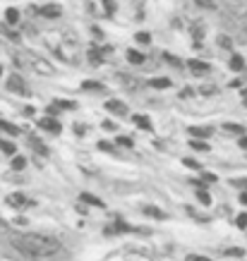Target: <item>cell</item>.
Listing matches in <instances>:
<instances>
[{"label": "cell", "instance_id": "obj_13", "mask_svg": "<svg viewBox=\"0 0 247 261\" xmlns=\"http://www.w3.org/2000/svg\"><path fill=\"white\" fill-rule=\"evenodd\" d=\"M144 213L152 216V218H156V221H166V218H168V216H166L161 208H156V206H144Z\"/></svg>", "mask_w": 247, "mask_h": 261}, {"label": "cell", "instance_id": "obj_22", "mask_svg": "<svg viewBox=\"0 0 247 261\" xmlns=\"http://www.w3.org/2000/svg\"><path fill=\"white\" fill-rule=\"evenodd\" d=\"M199 7H204V10H216L218 5H216V0H194Z\"/></svg>", "mask_w": 247, "mask_h": 261}, {"label": "cell", "instance_id": "obj_37", "mask_svg": "<svg viewBox=\"0 0 247 261\" xmlns=\"http://www.w3.org/2000/svg\"><path fill=\"white\" fill-rule=\"evenodd\" d=\"M218 46H221V48H230V38L228 36H218Z\"/></svg>", "mask_w": 247, "mask_h": 261}, {"label": "cell", "instance_id": "obj_20", "mask_svg": "<svg viewBox=\"0 0 247 261\" xmlns=\"http://www.w3.org/2000/svg\"><path fill=\"white\" fill-rule=\"evenodd\" d=\"M0 130L7 132V134H12V137H17V134H19V127L10 125V122H5V120H0Z\"/></svg>", "mask_w": 247, "mask_h": 261}, {"label": "cell", "instance_id": "obj_45", "mask_svg": "<svg viewBox=\"0 0 247 261\" xmlns=\"http://www.w3.org/2000/svg\"><path fill=\"white\" fill-rule=\"evenodd\" d=\"M214 91H216L214 87H202V93H214Z\"/></svg>", "mask_w": 247, "mask_h": 261}, {"label": "cell", "instance_id": "obj_17", "mask_svg": "<svg viewBox=\"0 0 247 261\" xmlns=\"http://www.w3.org/2000/svg\"><path fill=\"white\" fill-rule=\"evenodd\" d=\"M230 70L243 72V70H245V60H243L240 56H233V58H230Z\"/></svg>", "mask_w": 247, "mask_h": 261}, {"label": "cell", "instance_id": "obj_3", "mask_svg": "<svg viewBox=\"0 0 247 261\" xmlns=\"http://www.w3.org/2000/svg\"><path fill=\"white\" fill-rule=\"evenodd\" d=\"M56 56L65 62H70V65H77L79 62V48L72 43H60V46H56Z\"/></svg>", "mask_w": 247, "mask_h": 261}, {"label": "cell", "instance_id": "obj_26", "mask_svg": "<svg viewBox=\"0 0 247 261\" xmlns=\"http://www.w3.org/2000/svg\"><path fill=\"white\" fill-rule=\"evenodd\" d=\"M192 34H194V38L199 41V38L204 36V24H202V22H197V24H194V29H192Z\"/></svg>", "mask_w": 247, "mask_h": 261}, {"label": "cell", "instance_id": "obj_32", "mask_svg": "<svg viewBox=\"0 0 247 261\" xmlns=\"http://www.w3.org/2000/svg\"><path fill=\"white\" fill-rule=\"evenodd\" d=\"M233 185L240 187V189H245V192H247V177H238V180H233Z\"/></svg>", "mask_w": 247, "mask_h": 261}, {"label": "cell", "instance_id": "obj_12", "mask_svg": "<svg viewBox=\"0 0 247 261\" xmlns=\"http://www.w3.org/2000/svg\"><path fill=\"white\" fill-rule=\"evenodd\" d=\"M38 125H41L43 130L53 132V134H60V125H58V122H56V120H53V117H43V120H41Z\"/></svg>", "mask_w": 247, "mask_h": 261}, {"label": "cell", "instance_id": "obj_34", "mask_svg": "<svg viewBox=\"0 0 247 261\" xmlns=\"http://www.w3.org/2000/svg\"><path fill=\"white\" fill-rule=\"evenodd\" d=\"M183 163H185V166H187V168H192V170H197V168H199V163H197V161H194V158H185V161H183Z\"/></svg>", "mask_w": 247, "mask_h": 261}, {"label": "cell", "instance_id": "obj_1", "mask_svg": "<svg viewBox=\"0 0 247 261\" xmlns=\"http://www.w3.org/2000/svg\"><path fill=\"white\" fill-rule=\"evenodd\" d=\"M12 244L17 247L22 254L31 257V259H46V257H53L60 242L56 237H48V235H38V232H27V235H15Z\"/></svg>", "mask_w": 247, "mask_h": 261}, {"label": "cell", "instance_id": "obj_10", "mask_svg": "<svg viewBox=\"0 0 247 261\" xmlns=\"http://www.w3.org/2000/svg\"><path fill=\"white\" fill-rule=\"evenodd\" d=\"M190 137L192 139H207V137H211V127H190Z\"/></svg>", "mask_w": 247, "mask_h": 261}, {"label": "cell", "instance_id": "obj_9", "mask_svg": "<svg viewBox=\"0 0 247 261\" xmlns=\"http://www.w3.org/2000/svg\"><path fill=\"white\" fill-rule=\"evenodd\" d=\"M187 65H190V70L194 72V75H207V72H209V65L202 62V60H190Z\"/></svg>", "mask_w": 247, "mask_h": 261}, {"label": "cell", "instance_id": "obj_36", "mask_svg": "<svg viewBox=\"0 0 247 261\" xmlns=\"http://www.w3.org/2000/svg\"><path fill=\"white\" fill-rule=\"evenodd\" d=\"M163 58H166V62H173L175 67H180V60H178V58H175V56H171V53H166V56H163Z\"/></svg>", "mask_w": 247, "mask_h": 261}, {"label": "cell", "instance_id": "obj_42", "mask_svg": "<svg viewBox=\"0 0 247 261\" xmlns=\"http://www.w3.org/2000/svg\"><path fill=\"white\" fill-rule=\"evenodd\" d=\"M204 180H207V182H216V175H214V173H204Z\"/></svg>", "mask_w": 247, "mask_h": 261}, {"label": "cell", "instance_id": "obj_19", "mask_svg": "<svg viewBox=\"0 0 247 261\" xmlns=\"http://www.w3.org/2000/svg\"><path fill=\"white\" fill-rule=\"evenodd\" d=\"M127 60H130L132 65H142V62H144V56H142L139 51H127Z\"/></svg>", "mask_w": 247, "mask_h": 261}, {"label": "cell", "instance_id": "obj_39", "mask_svg": "<svg viewBox=\"0 0 247 261\" xmlns=\"http://www.w3.org/2000/svg\"><path fill=\"white\" fill-rule=\"evenodd\" d=\"M84 89H101L98 82H84Z\"/></svg>", "mask_w": 247, "mask_h": 261}, {"label": "cell", "instance_id": "obj_38", "mask_svg": "<svg viewBox=\"0 0 247 261\" xmlns=\"http://www.w3.org/2000/svg\"><path fill=\"white\" fill-rule=\"evenodd\" d=\"M118 144H120V146H132V139H127V137H118Z\"/></svg>", "mask_w": 247, "mask_h": 261}, {"label": "cell", "instance_id": "obj_11", "mask_svg": "<svg viewBox=\"0 0 247 261\" xmlns=\"http://www.w3.org/2000/svg\"><path fill=\"white\" fill-rule=\"evenodd\" d=\"M173 82L168 79V77H154V79H149V87H154V89H168Z\"/></svg>", "mask_w": 247, "mask_h": 261}, {"label": "cell", "instance_id": "obj_7", "mask_svg": "<svg viewBox=\"0 0 247 261\" xmlns=\"http://www.w3.org/2000/svg\"><path fill=\"white\" fill-rule=\"evenodd\" d=\"M221 130L226 132V134H233V137H243V134H245V127L238 125V122H223Z\"/></svg>", "mask_w": 247, "mask_h": 261}, {"label": "cell", "instance_id": "obj_40", "mask_svg": "<svg viewBox=\"0 0 247 261\" xmlns=\"http://www.w3.org/2000/svg\"><path fill=\"white\" fill-rule=\"evenodd\" d=\"M98 149H101V151H113V144H108V142H101V144H98Z\"/></svg>", "mask_w": 247, "mask_h": 261}, {"label": "cell", "instance_id": "obj_23", "mask_svg": "<svg viewBox=\"0 0 247 261\" xmlns=\"http://www.w3.org/2000/svg\"><path fill=\"white\" fill-rule=\"evenodd\" d=\"M31 149H36L41 156H46V153H48V149L41 144V139H34V137H31Z\"/></svg>", "mask_w": 247, "mask_h": 261}, {"label": "cell", "instance_id": "obj_47", "mask_svg": "<svg viewBox=\"0 0 247 261\" xmlns=\"http://www.w3.org/2000/svg\"><path fill=\"white\" fill-rule=\"evenodd\" d=\"M243 103H245V106H247V87H245V89H243Z\"/></svg>", "mask_w": 247, "mask_h": 261}, {"label": "cell", "instance_id": "obj_16", "mask_svg": "<svg viewBox=\"0 0 247 261\" xmlns=\"http://www.w3.org/2000/svg\"><path fill=\"white\" fill-rule=\"evenodd\" d=\"M89 62H92L94 67H98V65L103 62V53H101L98 48H92V51H89Z\"/></svg>", "mask_w": 247, "mask_h": 261}, {"label": "cell", "instance_id": "obj_48", "mask_svg": "<svg viewBox=\"0 0 247 261\" xmlns=\"http://www.w3.org/2000/svg\"><path fill=\"white\" fill-rule=\"evenodd\" d=\"M0 77H2V67H0Z\"/></svg>", "mask_w": 247, "mask_h": 261}, {"label": "cell", "instance_id": "obj_46", "mask_svg": "<svg viewBox=\"0 0 247 261\" xmlns=\"http://www.w3.org/2000/svg\"><path fill=\"white\" fill-rule=\"evenodd\" d=\"M240 204L247 206V192H243V194H240Z\"/></svg>", "mask_w": 247, "mask_h": 261}, {"label": "cell", "instance_id": "obj_5", "mask_svg": "<svg viewBox=\"0 0 247 261\" xmlns=\"http://www.w3.org/2000/svg\"><path fill=\"white\" fill-rule=\"evenodd\" d=\"M7 204L12 206V208H24V206H31V202H29L24 194L17 192V194H10V197H7Z\"/></svg>", "mask_w": 247, "mask_h": 261}, {"label": "cell", "instance_id": "obj_33", "mask_svg": "<svg viewBox=\"0 0 247 261\" xmlns=\"http://www.w3.org/2000/svg\"><path fill=\"white\" fill-rule=\"evenodd\" d=\"M226 254H228V257H245V252H243V249H235V247H233V249H226Z\"/></svg>", "mask_w": 247, "mask_h": 261}, {"label": "cell", "instance_id": "obj_44", "mask_svg": "<svg viewBox=\"0 0 247 261\" xmlns=\"http://www.w3.org/2000/svg\"><path fill=\"white\" fill-rule=\"evenodd\" d=\"M103 130H111V132H113L115 130V122H103Z\"/></svg>", "mask_w": 247, "mask_h": 261}, {"label": "cell", "instance_id": "obj_4", "mask_svg": "<svg viewBox=\"0 0 247 261\" xmlns=\"http://www.w3.org/2000/svg\"><path fill=\"white\" fill-rule=\"evenodd\" d=\"M7 89L12 93H19V96H29V87L24 84V79L19 75H10L7 77Z\"/></svg>", "mask_w": 247, "mask_h": 261}, {"label": "cell", "instance_id": "obj_41", "mask_svg": "<svg viewBox=\"0 0 247 261\" xmlns=\"http://www.w3.org/2000/svg\"><path fill=\"white\" fill-rule=\"evenodd\" d=\"M60 108H75V103H70V101H56Z\"/></svg>", "mask_w": 247, "mask_h": 261}, {"label": "cell", "instance_id": "obj_14", "mask_svg": "<svg viewBox=\"0 0 247 261\" xmlns=\"http://www.w3.org/2000/svg\"><path fill=\"white\" fill-rule=\"evenodd\" d=\"M38 12H41L43 17H48V19L60 17V7H58V5H46V7H41Z\"/></svg>", "mask_w": 247, "mask_h": 261}, {"label": "cell", "instance_id": "obj_21", "mask_svg": "<svg viewBox=\"0 0 247 261\" xmlns=\"http://www.w3.org/2000/svg\"><path fill=\"white\" fill-rule=\"evenodd\" d=\"M82 202H87V204H94V206H103V202L98 199V197H94V194H82Z\"/></svg>", "mask_w": 247, "mask_h": 261}, {"label": "cell", "instance_id": "obj_35", "mask_svg": "<svg viewBox=\"0 0 247 261\" xmlns=\"http://www.w3.org/2000/svg\"><path fill=\"white\" fill-rule=\"evenodd\" d=\"M238 41H240L243 46H247V27H245V29H240V34H238Z\"/></svg>", "mask_w": 247, "mask_h": 261}, {"label": "cell", "instance_id": "obj_8", "mask_svg": "<svg viewBox=\"0 0 247 261\" xmlns=\"http://www.w3.org/2000/svg\"><path fill=\"white\" fill-rule=\"evenodd\" d=\"M226 5L235 15H247V0H226Z\"/></svg>", "mask_w": 247, "mask_h": 261}, {"label": "cell", "instance_id": "obj_24", "mask_svg": "<svg viewBox=\"0 0 247 261\" xmlns=\"http://www.w3.org/2000/svg\"><path fill=\"white\" fill-rule=\"evenodd\" d=\"M190 144H192V149H197V151H209V144L202 142V139H192Z\"/></svg>", "mask_w": 247, "mask_h": 261}, {"label": "cell", "instance_id": "obj_29", "mask_svg": "<svg viewBox=\"0 0 247 261\" xmlns=\"http://www.w3.org/2000/svg\"><path fill=\"white\" fill-rule=\"evenodd\" d=\"M5 17H7V22H10V24H17V19H19V12H17V10H12V7H10V10H7V15H5Z\"/></svg>", "mask_w": 247, "mask_h": 261}, {"label": "cell", "instance_id": "obj_28", "mask_svg": "<svg viewBox=\"0 0 247 261\" xmlns=\"http://www.w3.org/2000/svg\"><path fill=\"white\" fill-rule=\"evenodd\" d=\"M134 38H137V43H144V46H149V43H152V36H149V34H144V31H139Z\"/></svg>", "mask_w": 247, "mask_h": 261}, {"label": "cell", "instance_id": "obj_30", "mask_svg": "<svg viewBox=\"0 0 247 261\" xmlns=\"http://www.w3.org/2000/svg\"><path fill=\"white\" fill-rule=\"evenodd\" d=\"M235 225L238 228H247V213H238L235 216Z\"/></svg>", "mask_w": 247, "mask_h": 261}, {"label": "cell", "instance_id": "obj_18", "mask_svg": "<svg viewBox=\"0 0 247 261\" xmlns=\"http://www.w3.org/2000/svg\"><path fill=\"white\" fill-rule=\"evenodd\" d=\"M0 151H2V153H7V156H15V142L0 139Z\"/></svg>", "mask_w": 247, "mask_h": 261}, {"label": "cell", "instance_id": "obj_27", "mask_svg": "<svg viewBox=\"0 0 247 261\" xmlns=\"http://www.w3.org/2000/svg\"><path fill=\"white\" fill-rule=\"evenodd\" d=\"M197 199H199V204H207V206L211 204V197H209V192H202V189H199V192H197Z\"/></svg>", "mask_w": 247, "mask_h": 261}, {"label": "cell", "instance_id": "obj_25", "mask_svg": "<svg viewBox=\"0 0 247 261\" xmlns=\"http://www.w3.org/2000/svg\"><path fill=\"white\" fill-rule=\"evenodd\" d=\"M24 166H27V158H24V156H15V158H12V168L15 170H22Z\"/></svg>", "mask_w": 247, "mask_h": 261}, {"label": "cell", "instance_id": "obj_31", "mask_svg": "<svg viewBox=\"0 0 247 261\" xmlns=\"http://www.w3.org/2000/svg\"><path fill=\"white\" fill-rule=\"evenodd\" d=\"M185 261H211L209 257H202V254H187V259Z\"/></svg>", "mask_w": 247, "mask_h": 261}, {"label": "cell", "instance_id": "obj_15", "mask_svg": "<svg viewBox=\"0 0 247 261\" xmlns=\"http://www.w3.org/2000/svg\"><path fill=\"white\" fill-rule=\"evenodd\" d=\"M134 125L139 127V130H152V122H149V117L147 115H132Z\"/></svg>", "mask_w": 247, "mask_h": 261}, {"label": "cell", "instance_id": "obj_2", "mask_svg": "<svg viewBox=\"0 0 247 261\" xmlns=\"http://www.w3.org/2000/svg\"><path fill=\"white\" fill-rule=\"evenodd\" d=\"M17 62H29V67L34 70V72H38V75H43V77H51L56 70H53V65L48 62V60H43L41 56H17Z\"/></svg>", "mask_w": 247, "mask_h": 261}, {"label": "cell", "instance_id": "obj_6", "mask_svg": "<svg viewBox=\"0 0 247 261\" xmlns=\"http://www.w3.org/2000/svg\"><path fill=\"white\" fill-rule=\"evenodd\" d=\"M106 111L113 113V115H127V106L123 101H108L106 103Z\"/></svg>", "mask_w": 247, "mask_h": 261}, {"label": "cell", "instance_id": "obj_43", "mask_svg": "<svg viewBox=\"0 0 247 261\" xmlns=\"http://www.w3.org/2000/svg\"><path fill=\"white\" fill-rule=\"evenodd\" d=\"M238 144H240V149H247V134L240 137V142H238Z\"/></svg>", "mask_w": 247, "mask_h": 261}]
</instances>
